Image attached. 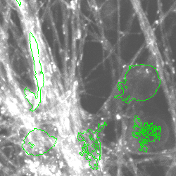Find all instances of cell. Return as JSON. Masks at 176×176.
Wrapping results in <instances>:
<instances>
[{
  "instance_id": "cell-3",
  "label": "cell",
  "mask_w": 176,
  "mask_h": 176,
  "mask_svg": "<svg viewBox=\"0 0 176 176\" xmlns=\"http://www.w3.org/2000/svg\"><path fill=\"white\" fill-rule=\"evenodd\" d=\"M0 162L2 163V164H4V165H6V162L5 161V160L4 159V158H3V156L0 154Z\"/></svg>"
},
{
  "instance_id": "cell-2",
  "label": "cell",
  "mask_w": 176,
  "mask_h": 176,
  "mask_svg": "<svg viewBox=\"0 0 176 176\" xmlns=\"http://www.w3.org/2000/svg\"><path fill=\"white\" fill-rule=\"evenodd\" d=\"M4 154L7 157H9V154H10V149L9 148H5L4 149Z\"/></svg>"
},
{
  "instance_id": "cell-4",
  "label": "cell",
  "mask_w": 176,
  "mask_h": 176,
  "mask_svg": "<svg viewBox=\"0 0 176 176\" xmlns=\"http://www.w3.org/2000/svg\"><path fill=\"white\" fill-rule=\"evenodd\" d=\"M0 176H1V173H0Z\"/></svg>"
},
{
  "instance_id": "cell-1",
  "label": "cell",
  "mask_w": 176,
  "mask_h": 176,
  "mask_svg": "<svg viewBox=\"0 0 176 176\" xmlns=\"http://www.w3.org/2000/svg\"><path fill=\"white\" fill-rule=\"evenodd\" d=\"M9 135V131H8L6 129H2L0 130V135L2 136H7Z\"/></svg>"
}]
</instances>
